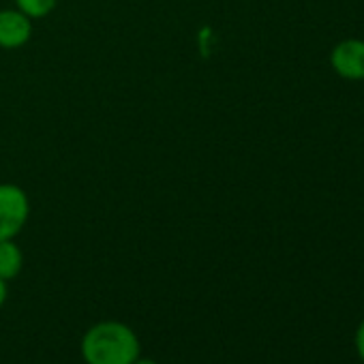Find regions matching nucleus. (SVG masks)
I'll return each instance as SVG.
<instances>
[{
  "instance_id": "7ed1b4c3",
  "label": "nucleus",
  "mask_w": 364,
  "mask_h": 364,
  "mask_svg": "<svg viewBox=\"0 0 364 364\" xmlns=\"http://www.w3.org/2000/svg\"><path fill=\"white\" fill-rule=\"evenodd\" d=\"M332 71L349 82L364 80V41L362 39H343L330 52Z\"/></svg>"
},
{
  "instance_id": "20e7f679",
  "label": "nucleus",
  "mask_w": 364,
  "mask_h": 364,
  "mask_svg": "<svg viewBox=\"0 0 364 364\" xmlns=\"http://www.w3.org/2000/svg\"><path fill=\"white\" fill-rule=\"evenodd\" d=\"M33 37V20L20 9L0 11V48L18 50L26 46Z\"/></svg>"
},
{
  "instance_id": "423d86ee",
  "label": "nucleus",
  "mask_w": 364,
  "mask_h": 364,
  "mask_svg": "<svg viewBox=\"0 0 364 364\" xmlns=\"http://www.w3.org/2000/svg\"><path fill=\"white\" fill-rule=\"evenodd\" d=\"M58 0H16L18 9L31 20H41L56 9Z\"/></svg>"
},
{
  "instance_id": "0eeeda50",
  "label": "nucleus",
  "mask_w": 364,
  "mask_h": 364,
  "mask_svg": "<svg viewBox=\"0 0 364 364\" xmlns=\"http://www.w3.org/2000/svg\"><path fill=\"white\" fill-rule=\"evenodd\" d=\"M353 345H355V351L360 355V360L364 362V319L360 321L358 330H355V336H353Z\"/></svg>"
},
{
  "instance_id": "39448f33",
  "label": "nucleus",
  "mask_w": 364,
  "mask_h": 364,
  "mask_svg": "<svg viewBox=\"0 0 364 364\" xmlns=\"http://www.w3.org/2000/svg\"><path fill=\"white\" fill-rule=\"evenodd\" d=\"M24 266V253L14 240H0V279L14 281Z\"/></svg>"
},
{
  "instance_id": "6e6552de",
  "label": "nucleus",
  "mask_w": 364,
  "mask_h": 364,
  "mask_svg": "<svg viewBox=\"0 0 364 364\" xmlns=\"http://www.w3.org/2000/svg\"><path fill=\"white\" fill-rule=\"evenodd\" d=\"M7 281H3V279H0V309H3L5 306V302H7Z\"/></svg>"
},
{
  "instance_id": "f03ea898",
  "label": "nucleus",
  "mask_w": 364,
  "mask_h": 364,
  "mask_svg": "<svg viewBox=\"0 0 364 364\" xmlns=\"http://www.w3.org/2000/svg\"><path fill=\"white\" fill-rule=\"evenodd\" d=\"M31 217V200L14 182L0 185V240H14Z\"/></svg>"
},
{
  "instance_id": "f257e3e1",
  "label": "nucleus",
  "mask_w": 364,
  "mask_h": 364,
  "mask_svg": "<svg viewBox=\"0 0 364 364\" xmlns=\"http://www.w3.org/2000/svg\"><path fill=\"white\" fill-rule=\"evenodd\" d=\"M80 353L86 364H133L141 355V343L131 326L105 319L84 332Z\"/></svg>"
},
{
  "instance_id": "1a4fd4ad",
  "label": "nucleus",
  "mask_w": 364,
  "mask_h": 364,
  "mask_svg": "<svg viewBox=\"0 0 364 364\" xmlns=\"http://www.w3.org/2000/svg\"><path fill=\"white\" fill-rule=\"evenodd\" d=\"M133 364H159V362H156V360H152V358H141V355H139Z\"/></svg>"
}]
</instances>
